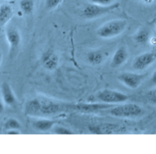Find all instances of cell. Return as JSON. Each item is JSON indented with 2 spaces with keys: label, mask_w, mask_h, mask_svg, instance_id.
<instances>
[{
  "label": "cell",
  "mask_w": 156,
  "mask_h": 154,
  "mask_svg": "<svg viewBox=\"0 0 156 154\" xmlns=\"http://www.w3.org/2000/svg\"><path fill=\"white\" fill-rule=\"evenodd\" d=\"M26 115L38 118H49L71 109V104L39 96L27 101L24 107Z\"/></svg>",
  "instance_id": "obj_1"
},
{
  "label": "cell",
  "mask_w": 156,
  "mask_h": 154,
  "mask_svg": "<svg viewBox=\"0 0 156 154\" xmlns=\"http://www.w3.org/2000/svg\"><path fill=\"white\" fill-rule=\"evenodd\" d=\"M127 26V21L124 19L110 20L99 27L96 35L102 38H109L122 34Z\"/></svg>",
  "instance_id": "obj_2"
},
{
  "label": "cell",
  "mask_w": 156,
  "mask_h": 154,
  "mask_svg": "<svg viewBox=\"0 0 156 154\" xmlns=\"http://www.w3.org/2000/svg\"><path fill=\"white\" fill-rule=\"evenodd\" d=\"M110 115L120 118H136L144 114L143 109L135 103H126L110 108Z\"/></svg>",
  "instance_id": "obj_3"
},
{
  "label": "cell",
  "mask_w": 156,
  "mask_h": 154,
  "mask_svg": "<svg viewBox=\"0 0 156 154\" xmlns=\"http://www.w3.org/2000/svg\"><path fill=\"white\" fill-rule=\"evenodd\" d=\"M119 7V2L108 6H103L90 2L86 4L82 10V16L86 19H93L112 12Z\"/></svg>",
  "instance_id": "obj_4"
},
{
  "label": "cell",
  "mask_w": 156,
  "mask_h": 154,
  "mask_svg": "<svg viewBox=\"0 0 156 154\" xmlns=\"http://www.w3.org/2000/svg\"><path fill=\"white\" fill-rule=\"evenodd\" d=\"M96 98L102 103L113 105L125 102L129 99V96L119 91L104 89L97 93Z\"/></svg>",
  "instance_id": "obj_5"
},
{
  "label": "cell",
  "mask_w": 156,
  "mask_h": 154,
  "mask_svg": "<svg viewBox=\"0 0 156 154\" xmlns=\"http://www.w3.org/2000/svg\"><path fill=\"white\" fill-rule=\"evenodd\" d=\"M5 37L9 46V55L12 56L14 55L21 42V37L18 29L14 26H9L5 29Z\"/></svg>",
  "instance_id": "obj_6"
},
{
  "label": "cell",
  "mask_w": 156,
  "mask_h": 154,
  "mask_svg": "<svg viewBox=\"0 0 156 154\" xmlns=\"http://www.w3.org/2000/svg\"><path fill=\"white\" fill-rule=\"evenodd\" d=\"M114 106L113 105L104 103H80L77 104H71V109L83 113H94L105 109H110Z\"/></svg>",
  "instance_id": "obj_7"
},
{
  "label": "cell",
  "mask_w": 156,
  "mask_h": 154,
  "mask_svg": "<svg viewBox=\"0 0 156 154\" xmlns=\"http://www.w3.org/2000/svg\"><path fill=\"white\" fill-rule=\"evenodd\" d=\"M118 79L126 87L131 89H135L142 83L144 75L132 72H124L118 76Z\"/></svg>",
  "instance_id": "obj_8"
},
{
  "label": "cell",
  "mask_w": 156,
  "mask_h": 154,
  "mask_svg": "<svg viewBox=\"0 0 156 154\" xmlns=\"http://www.w3.org/2000/svg\"><path fill=\"white\" fill-rule=\"evenodd\" d=\"M156 61V53L147 52L136 56L132 62V67L136 70H143Z\"/></svg>",
  "instance_id": "obj_9"
},
{
  "label": "cell",
  "mask_w": 156,
  "mask_h": 154,
  "mask_svg": "<svg viewBox=\"0 0 156 154\" xmlns=\"http://www.w3.org/2000/svg\"><path fill=\"white\" fill-rule=\"evenodd\" d=\"M41 60L43 67L49 71H52L57 68L59 63L58 55L51 50H47L43 54Z\"/></svg>",
  "instance_id": "obj_10"
},
{
  "label": "cell",
  "mask_w": 156,
  "mask_h": 154,
  "mask_svg": "<svg viewBox=\"0 0 156 154\" xmlns=\"http://www.w3.org/2000/svg\"><path fill=\"white\" fill-rule=\"evenodd\" d=\"M1 94L2 100L5 105L9 106H13L16 103V98L11 86L6 81L3 82L1 85Z\"/></svg>",
  "instance_id": "obj_11"
},
{
  "label": "cell",
  "mask_w": 156,
  "mask_h": 154,
  "mask_svg": "<svg viewBox=\"0 0 156 154\" xmlns=\"http://www.w3.org/2000/svg\"><path fill=\"white\" fill-rule=\"evenodd\" d=\"M57 121L49 118H40L32 122V128L38 132H47L52 130Z\"/></svg>",
  "instance_id": "obj_12"
},
{
  "label": "cell",
  "mask_w": 156,
  "mask_h": 154,
  "mask_svg": "<svg viewBox=\"0 0 156 154\" xmlns=\"http://www.w3.org/2000/svg\"><path fill=\"white\" fill-rule=\"evenodd\" d=\"M119 129L118 125L111 123H104L89 127L90 131L94 134H112Z\"/></svg>",
  "instance_id": "obj_13"
},
{
  "label": "cell",
  "mask_w": 156,
  "mask_h": 154,
  "mask_svg": "<svg viewBox=\"0 0 156 154\" xmlns=\"http://www.w3.org/2000/svg\"><path fill=\"white\" fill-rule=\"evenodd\" d=\"M128 58V53L124 46L119 47L115 52L110 63V66L113 68L119 67L122 65Z\"/></svg>",
  "instance_id": "obj_14"
},
{
  "label": "cell",
  "mask_w": 156,
  "mask_h": 154,
  "mask_svg": "<svg viewBox=\"0 0 156 154\" xmlns=\"http://www.w3.org/2000/svg\"><path fill=\"white\" fill-rule=\"evenodd\" d=\"M13 15V7L9 4L3 3L0 5V26L6 25Z\"/></svg>",
  "instance_id": "obj_15"
},
{
  "label": "cell",
  "mask_w": 156,
  "mask_h": 154,
  "mask_svg": "<svg viewBox=\"0 0 156 154\" xmlns=\"http://www.w3.org/2000/svg\"><path fill=\"white\" fill-rule=\"evenodd\" d=\"M87 60L92 65H99L103 61L104 55L99 51H91L87 54Z\"/></svg>",
  "instance_id": "obj_16"
},
{
  "label": "cell",
  "mask_w": 156,
  "mask_h": 154,
  "mask_svg": "<svg viewBox=\"0 0 156 154\" xmlns=\"http://www.w3.org/2000/svg\"><path fill=\"white\" fill-rule=\"evenodd\" d=\"M21 11L25 15H30L34 9V2L33 0H21L19 3Z\"/></svg>",
  "instance_id": "obj_17"
},
{
  "label": "cell",
  "mask_w": 156,
  "mask_h": 154,
  "mask_svg": "<svg viewBox=\"0 0 156 154\" xmlns=\"http://www.w3.org/2000/svg\"><path fill=\"white\" fill-rule=\"evenodd\" d=\"M149 37V32L146 29H141L134 36L135 40L138 43H146Z\"/></svg>",
  "instance_id": "obj_18"
},
{
  "label": "cell",
  "mask_w": 156,
  "mask_h": 154,
  "mask_svg": "<svg viewBox=\"0 0 156 154\" xmlns=\"http://www.w3.org/2000/svg\"><path fill=\"white\" fill-rule=\"evenodd\" d=\"M4 128L5 131L8 130H12V129H18L20 130L21 128V123L15 118H9L5 120V122L4 123Z\"/></svg>",
  "instance_id": "obj_19"
},
{
  "label": "cell",
  "mask_w": 156,
  "mask_h": 154,
  "mask_svg": "<svg viewBox=\"0 0 156 154\" xmlns=\"http://www.w3.org/2000/svg\"><path fill=\"white\" fill-rule=\"evenodd\" d=\"M52 131L54 133L57 134H74V133L69 130V128L63 127L60 126L58 125H55V126L52 128Z\"/></svg>",
  "instance_id": "obj_20"
},
{
  "label": "cell",
  "mask_w": 156,
  "mask_h": 154,
  "mask_svg": "<svg viewBox=\"0 0 156 154\" xmlns=\"http://www.w3.org/2000/svg\"><path fill=\"white\" fill-rule=\"evenodd\" d=\"M62 1V0H45L44 6L47 10H53L58 7Z\"/></svg>",
  "instance_id": "obj_21"
},
{
  "label": "cell",
  "mask_w": 156,
  "mask_h": 154,
  "mask_svg": "<svg viewBox=\"0 0 156 154\" xmlns=\"http://www.w3.org/2000/svg\"><path fill=\"white\" fill-rule=\"evenodd\" d=\"M146 97L147 101L151 104L156 106V88L149 91Z\"/></svg>",
  "instance_id": "obj_22"
},
{
  "label": "cell",
  "mask_w": 156,
  "mask_h": 154,
  "mask_svg": "<svg viewBox=\"0 0 156 154\" xmlns=\"http://www.w3.org/2000/svg\"><path fill=\"white\" fill-rule=\"evenodd\" d=\"M114 1L115 0H90V2L103 6H108L114 3Z\"/></svg>",
  "instance_id": "obj_23"
},
{
  "label": "cell",
  "mask_w": 156,
  "mask_h": 154,
  "mask_svg": "<svg viewBox=\"0 0 156 154\" xmlns=\"http://www.w3.org/2000/svg\"><path fill=\"white\" fill-rule=\"evenodd\" d=\"M5 133L7 134H20V131L18 129H12L6 130Z\"/></svg>",
  "instance_id": "obj_24"
},
{
  "label": "cell",
  "mask_w": 156,
  "mask_h": 154,
  "mask_svg": "<svg viewBox=\"0 0 156 154\" xmlns=\"http://www.w3.org/2000/svg\"><path fill=\"white\" fill-rule=\"evenodd\" d=\"M151 81L152 84L156 85V70L153 72L152 76L151 78Z\"/></svg>",
  "instance_id": "obj_25"
},
{
  "label": "cell",
  "mask_w": 156,
  "mask_h": 154,
  "mask_svg": "<svg viewBox=\"0 0 156 154\" xmlns=\"http://www.w3.org/2000/svg\"><path fill=\"white\" fill-rule=\"evenodd\" d=\"M4 111V103L2 100L0 99V114H1Z\"/></svg>",
  "instance_id": "obj_26"
},
{
  "label": "cell",
  "mask_w": 156,
  "mask_h": 154,
  "mask_svg": "<svg viewBox=\"0 0 156 154\" xmlns=\"http://www.w3.org/2000/svg\"><path fill=\"white\" fill-rule=\"evenodd\" d=\"M2 53L1 52V51L0 50V66H1V64L2 63Z\"/></svg>",
  "instance_id": "obj_27"
},
{
  "label": "cell",
  "mask_w": 156,
  "mask_h": 154,
  "mask_svg": "<svg viewBox=\"0 0 156 154\" xmlns=\"http://www.w3.org/2000/svg\"><path fill=\"white\" fill-rule=\"evenodd\" d=\"M144 1H146H146H147V2H151L152 0H144Z\"/></svg>",
  "instance_id": "obj_28"
},
{
  "label": "cell",
  "mask_w": 156,
  "mask_h": 154,
  "mask_svg": "<svg viewBox=\"0 0 156 154\" xmlns=\"http://www.w3.org/2000/svg\"><path fill=\"white\" fill-rule=\"evenodd\" d=\"M155 27H156V24H155Z\"/></svg>",
  "instance_id": "obj_29"
}]
</instances>
